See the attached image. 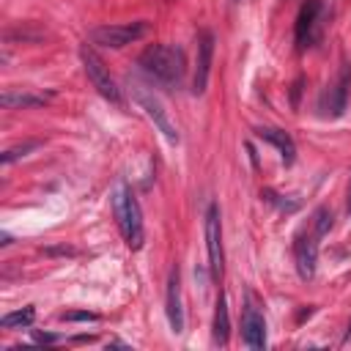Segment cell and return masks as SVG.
Masks as SVG:
<instances>
[{"label": "cell", "instance_id": "d6986e66", "mask_svg": "<svg viewBox=\"0 0 351 351\" xmlns=\"http://www.w3.org/2000/svg\"><path fill=\"white\" fill-rule=\"evenodd\" d=\"M60 321H99V315L88 313V310H80V313H63Z\"/></svg>", "mask_w": 351, "mask_h": 351}, {"label": "cell", "instance_id": "9a60e30c", "mask_svg": "<svg viewBox=\"0 0 351 351\" xmlns=\"http://www.w3.org/2000/svg\"><path fill=\"white\" fill-rule=\"evenodd\" d=\"M230 337V315H228V299L225 293L217 296V307H214V343L217 346H228Z\"/></svg>", "mask_w": 351, "mask_h": 351}, {"label": "cell", "instance_id": "8fae6325", "mask_svg": "<svg viewBox=\"0 0 351 351\" xmlns=\"http://www.w3.org/2000/svg\"><path fill=\"white\" fill-rule=\"evenodd\" d=\"M165 310H167L170 329H173L176 335H181V332H184V307H181V277H178V266H173V269H170V277H167Z\"/></svg>", "mask_w": 351, "mask_h": 351}, {"label": "cell", "instance_id": "5bb4252c", "mask_svg": "<svg viewBox=\"0 0 351 351\" xmlns=\"http://www.w3.org/2000/svg\"><path fill=\"white\" fill-rule=\"evenodd\" d=\"M348 88H351V66L343 63V69H340V74H337V82L332 85V101H329V110H332L335 118L343 115V110H346Z\"/></svg>", "mask_w": 351, "mask_h": 351}, {"label": "cell", "instance_id": "7c38bea8", "mask_svg": "<svg viewBox=\"0 0 351 351\" xmlns=\"http://www.w3.org/2000/svg\"><path fill=\"white\" fill-rule=\"evenodd\" d=\"M52 99V93H33V90H14L5 88L0 96V104L5 110H25V107H41Z\"/></svg>", "mask_w": 351, "mask_h": 351}, {"label": "cell", "instance_id": "ac0fdd59", "mask_svg": "<svg viewBox=\"0 0 351 351\" xmlns=\"http://www.w3.org/2000/svg\"><path fill=\"white\" fill-rule=\"evenodd\" d=\"M38 145H41L38 140H25V143H19V145H14V148H5L3 156H0V162H3V165H11V162H16L19 156H27L30 151H36Z\"/></svg>", "mask_w": 351, "mask_h": 351}, {"label": "cell", "instance_id": "ba28073f", "mask_svg": "<svg viewBox=\"0 0 351 351\" xmlns=\"http://www.w3.org/2000/svg\"><path fill=\"white\" fill-rule=\"evenodd\" d=\"M134 99H137V104L145 110V115L154 121V126H156L170 143H178V129L173 126V121H170V115L165 112L162 101H159L154 93H145L143 88H134Z\"/></svg>", "mask_w": 351, "mask_h": 351}, {"label": "cell", "instance_id": "ffe728a7", "mask_svg": "<svg viewBox=\"0 0 351 351\" xmlns=\"http://www.w3.org/2000/svg\"><path fill=\"white\" fill-rule=\"evenodd\" d=\"M36 340H38V343H58L55 335H36Z\"/></svg>", "mask_w": 351, "mask_h": 351}, {"label": "cell", "instance_id": "7402d4cb", "mask_svg": "<svg viewBox=\"0 0 351 351\" xmlns=\"http://www.w3.org/2000/svg\"><path fill=\"white\" fill-rule=\"evenodd\" d=\"M346 340H351V324H348V329H346Z\"/></svg>", "mask_w": 351, "mask_h": 351}, {"label": "cell", "instance_id": "3957f363", "mask_svg": "<svg viewBox=\"0 0 351 351\" xmlns=\"http://www.w3.org/2000/svg\"><path fill=\"white\" fill-rule=\"evenodd\" d=\"M80 58H82V69H85V74H88L90 85L99 90V96H104V99H107V101H112V104H121V101H123L121 88L115 85V80H112L110 69H107V66H104V60L96 55V49H93L90 44H82V47H80Z\"/></svg>", "mask_w": 351, "mask_h": 351}, {"label": "cell", "instance_id": "4fadbf2b", "mask_svg": "<svg viewBox=\"0 0 351 351\" xmlns=\"http://www.w3.org/2000/svg\"><path fill=\"white\" fill-rule=\"evenodd\" d=\"M255 134H258L261 140L271 143V145L280 151L282 162H288V165L293 162V156H296V145H293V140H291V134H288V132L274 129V126H258V129H255Z\"/></svg>", "mask_w": 351, "mask_h": 351}, {"label": "cell", "instance_id": "2e32d148", "mask_svg": "<svg viewBox=\"0 0 351 351\" xmlns=\"http://www.w3.org/2000/svg\"><path fill=\"white\" fill-rule=\"evenodd\" d=\"M36 318V310L33 307H22V310H14V313H5L0 318V326L3 329H22V326H30Z\"/></svg>", "mask_w": 351, "mask_h": 351}, {"label": "cell", "instance_id": "7a4b0ae2", "mask_svg": "<svg viewBox=\"0 0 351 351\" xmlns=\"http://www.w3.org/2000/svg\"><path fill=\"white\" fill-rule=\"evenodd\" d=\"M112 208H115V219H118V228H121L123 241H126L132 250H140L143 241H145V225H143L140 203H137L134 192L129 189V184L121 181V184L115 186Z\"/></svg>", "mask_w": 351, "mask_h": 351}, {"label": "cell", "instance_id": "e0dca14e", "mask_svg": "<svg viewBox=\"0 0 351 351\" xmlns=\"http://www.w3.org/2000/svg\"><path fill=\"white\" fill-rule=\"evenodd\" d=\"M332 225H335L332 208H326V206L315 208V214H313V233H315V236H326V233L332 230Z\"/></svg>", "mask_w": 351, "mask_h": 351}, {"label": "cell", "instance_id": "5b68a950", "mask_svg": "<svg viewBox=\"0 0 351 351\" xmlns=\"http://www.w3.org/2000/svg\"><path fill=\"white\" fill-rule=\"evenodd\" d=\"M206 250H208V269L211 277L222 274L225 255H222V219H219V206L211 203L206 208Z\"/></svg>", "mask_w": 351, "mask_h": 351}, {"label": "cell", "instance_id": "52a82bcc", "mask_svg": "<svg viewBox=\"0 0 351 351\" xmlns=\"http://www.w3.org/2000/svg\"><path fill=\"white\" fill-rule=\"evenodd\" d=\"M318 236L315 233H296L293 239V261H296V271L302 280H313L315 277V266H318Z\"/></svg>", "mask_w": 351, "mask_h": 351}, {"label": "cell", "instance_id": "603a6c76", "mask_svg": "<svg viewBox=\"0 0 351 351\" xmlns=\"http://www.w3.org/2000/svg\"><path fill=\"white\" fill-rule=\"evenodd\" d=\"M348 208H351V206H348Z\"/></svg>", "mask_w": 351, "mask_h": 351}, {"label": "cell", "instance_id": "277c9868", "mask_svg": "<svg viewBox=\"0 0 351 351\" xmlns=\"http://www.w3.org/2000/svg\"><path fill=\"white\" fill-rule=\"evenodd\" d=\"M148 33V22H118V25H99L90 30V41L107 49H121Z\"/></svg>", "mask_w": 351, "mask_h": 351}, {"label": "cell", "instance_id": "30bf717a", "mask_svg": "<svg viewBox=\"0 0 351 351\" xmlns=\"http://www.w3.org/2000/svg\"><path fill=\"white\" fill-rule=\"evenodd\" d=\"M241 340L247 348H255V351L266 346V321L252 302L244 307V315H241Z\"/></svg>", "mask_w": 351, "mask_h": 351}, {"label": "cell", "instance_id": "6da1fadb", "mask_svg": "<svg viewBox=\"0 0 351 351\" xmlns=\"http://www.w3.org/2000/svg\"><path fill=\"white\" fill-rule=\"evenodd\" d=\"M137 66L140 71L154 80L156 85L173 90L184 82V74H186V58H184V49L181 47H173V44H151L143 49V55L137 58Z\"/></svg>", "mask_w": 351, "mask_h": 351}, {"label": "cell", "instance_id": "9c48e42d", "mask_svg": "<svg viewBox=\"0 0 351 351\" xmlns=\"http://www.w3.org/2000/svg\"><path fill=\"white\" fill-rule=\"evenodd\" d=\"M211 60H214V36L203 30L197 36V58H195V77H192V90L200 96L206 93L208 74H211Z\"/></svg>", "mask_w": 351, "mask_h": 351}, {"label": "cell", "instance_id": "44dd1931", "mask_svg": "<svg viewBox=\"0 0 351 351\" xmlns=\"http://www.w3.org/2000/svg\"><path fill=\"white\" fill-rule=\"evenodd\" d=\"M0 244H3V247H8V244H11V236H8V233H3V236H0Z\"/></svg>", "mask_w": 351, "mask_h": 351}, {"label": "cell", "instance_id": "8992f818", "mask_svg": "<svg viewBox=\"0 0 351 351\" xmlns=\"http://www.w3.org/2000/svg\"><path fill=\"white\" fill-rule=\"evenodd\" d=\"M321 11H324V3H321V0H304V3H302L299 14H296V27H293L299 49H307V47L315 41Z\"/></svg>", "mask_w": 351, "mask_h": 351}]
</instances>
